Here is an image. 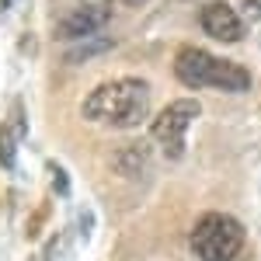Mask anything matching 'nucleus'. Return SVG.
<instances>
[{"instance_id": "1", "label": "nucleus", "mask_w": 261, "mask_h": 261, "mask_svg": "<svg viewBox=\"0 0 261 261\" xmlns=\"http://www.w3.org/2000/svg\"><path fill=\"white\" fill-rule=\"evenodd\" d=\"M81 115L94 125H108V129H136L150 115V84L136 81V77L98 84L84 98Z\"/></svg>"}, {"instance_id": "2", "label": "nucleus", "mask_w": 261, "mask_h": 261, "mask_svg": "<svg viewBox=\"0 0 261 261\" xmlns=\"http://www.w3.org/2000/svg\"><path fill=\"white\" fill-rule=\"evenodd\" d=\"M174 77L188 87H216V91H247L251 73L233 60L213 56L205 49H181L174 56Z\"/></svg>"}, {"instance_id": "3", "label": "nucleus", "mask_w": 261, "mask_h": 261, "mask_svg": "<svg viewBox=\"0 0 261 261\" xmlns=\"http://www.w3.org/2000/svg\"><path fill=\"white\" fill-rule=\"evenodd\" d=\"M192 254L199 261H233L244 251V226L233 216L205 213L192 230Z\"/></svg>"}, {"instance_id": "4", "label": "nucleus", "mask_w": 261, "mask_h": 261, "mask_svg": "<svg viewBox=\"0 0 261 261\" xmlns=\"http://www.w3.org/2000/svg\"><path fill=\"white\" fill-rule=\"evenodd\" d=\"M195 119H199V101H192V98L171 101L161 115L153 119L150 136H153V143L164 150V157L178 161L181 153H185V133H188V125Z\"/></svg>"}, {"instance_id": "5", "label": "nucleus", "mask_w": 261, "mask_h": 261, "mask_svg": "<svg viewBox=\"0 0 261 261\" xmlns=\"http://www.w3.org/2000/svg\"><path fill=\"white\" fill-rule=\"evenodd\" d=\"M202 32L209 39H220V42H241L244 39V18L226 4V0H213L202 7Z\"/></svg>"}, {"instance_id": "6", "label": "nucleus", "mask_w": 261, "mask_h": 261, "mask_svg": "<svg viewBox=\"0 0 261 261\" xmlns=\"http://www.w3.org/2000/svg\"><path fill=\"white\" fill-rule=\"evenodd\" d=\"M112 7H115V4H98V7H84L77 14L63 18L60 24H56V39L73 42V39H91V35H98L101 28L112 21Z\"/></svg>"}, {"instance_id": "7", "label": "nucleus", "mask_w": 261, "mask_h": 261, "mask_svg": "<svg viewBox=\"0 0 261 261\" xmlns=\"http://www.w3.org/2000/svg\"><path fill=\"white\" fill-rule=\"evenodd\" d=\"M143 164H146L143 146H129V150H119V153H115V171H119V174H136Z\"/></svg>"}, {"instance_id": "8", "label": "nucleus", "mask_w": 261, "mask_h": 261, "mask_svg": "<svg viewBox=\"0 0 261 261\" xmlns=\"http://www.w3.org/2000/svg\"><path fill=\"white\" fill-rule=\"evenodd\" d=\"M14 157H18V133L4 122L0 125V167H14Z\"/></svg>"}, {"instance_id": "9", "label": "nucleus", "mask_w": 261, "mask_h": 261, "mask_svg": "<svg viewBox=\"0 0 261 261\" xmlns=\"http://www.w3.org/2000/svg\"><path fill=\"white\" fill-rule=\"evenodd\" d=\"M66 251H70V233L63 230V233H56V237L49 241V247H45V261H63Z\"/></svg>"}, {"instance_id": "10", "label": "nucleus", "mask_w": 261, "mask_h": 261, "mask_svg": "<svg viewBox=\"0 0 261 261\" xmlns=\"http://www.w3.org/2000/svg\"><path fill=\"white\" fill-rule=\"evenodd\" d=\"M49 174H53V181H56V192L66 195V192H70V178L63 174V167H60V164H49Z\"/></svg>"}, {"instance_id": "11", "label": "nucleus", "mask_w": 261, "mask_h": 261, "mask_svg": "<svg viewBox=\"0 0 261 261\" xmlns=\"http://www.w3.org/2000/svg\"><path fill=\"white\" fill-rule=\"evenodd\" d=\"M45 220H49V205H39V209H35V220L28 226V233L35 237V233H39V223H45Z\"/></svg>"}, {"instance_id": "12", "label": "nucleus", "mask_w": 261, "mask_h": 261, "mask_svg": "<svg viewBox=\"0 0 261 261\" xmlns=\"http://www.w3.org/2000/svg\"><path fill=\"white\" fill-rule=\"evenodd\" d=\"M244 18L261 21V0H244Z\"/></svg>"}, {"instance_id": "13", "label": "nucleus", "mask_w": 261, "mask_h": 261, "mask_svg": "<svg viewBox=\"0 0 261 261\" xmlns=\"http://www.w3.org/2000/svg\"><path fill=\"white\" fill-rule=\"evenodd\" d=\"M7 4H11V0H0V14H4V11H7Z\"/></svg>"}]
</instances>
